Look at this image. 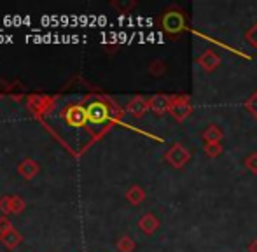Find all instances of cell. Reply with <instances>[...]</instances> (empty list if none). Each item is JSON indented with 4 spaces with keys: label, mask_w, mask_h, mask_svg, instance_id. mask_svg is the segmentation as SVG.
I'll return each instance as SVG.
<instances>
[{
    "label": "cell",
    "mask_w": 257,
    "mask_h": 252,
    "mask_svg": "<svg viewBox=\"0 0 257 252\" xmlns=\"http://www.w3.org/2000/svg\"><path fill=\"white\" fill-rule=\"evenodd\" d=\"M159 23H161L163 32L172 35V37H177V35H180L182 32L187 30V16L179 7H172V9L165 11Z\"/></svg>",
    "instance_id": "6da1fadb"
},
{
    "label": "cell",
    "mask_w": 257,
    "mask_h": 252,
    "mask_svg": "<svg viewBox=\"0 0 257 252\" xmlns=\"http://www.w3.org/2000/svg\"><path fill=\"white\" fill-rule=\"evenodd\" d=\"M168 114L175 121L182 123L193 114V105H191V98L187 95H172V103H170Z\"/></svg>",
    "instance_id": "7a4b0ae2"
},
{
    "label": "cell",
    "mask_w": 257,
    "mask_h": 252,
    "mask_svg": "<svg viewBox=\"0 0 257 252\" xmlns=\"http://www.w3.org/2000/svg\"><path fill=\"white\" fill-rule=\"evenodd\" d=\"M165 161L168 165H172V168L182 170L191 161V151L186 146H182L180 142H177L165 153Z\"/></svg>",
    "instance_id": "3957f363"
},
{
    "label": "cell",
    "mask_w": 257,
    "mask_h": 252,
    "mask_svg": "<svg viewBox=\"0 0 257 252\" xmlns=\"http://www.w3.org/2000/svg\"><path fill=\"white\" fill-rule=\"evenodd\" d=\"M220 62H222V58H220L219 53L213 51V49H205V51L201 53V55L198 56V60H196V63L200 65V68L203 72H206V74L217 70Z\"/></svg>",
    "instance_id": "277c9868"
},
{
    "label": "cell",
    "mask_w": 257,
    "mask_h": 252,
    "mask_svg": "<svg viewBox=\"0 0 257 252\" xmlns=\"http://www.w3.org/2000/svg\"><path fill=\"white\" fill-rule=\"evenodd\" d=\"M170 103H172V95H165V93H158L149 98V110L158 116H163L170 110Z\"/></svg>",
    "instance_id": "5b68a950"
},
{
    "label": "cell",
    "mask_w": 257,
    "mask_h": 252,
    "mask_svg": "<svg viewBox=\"0 0 257 252\" xmlns=\"http://www.w3.org/2000/svg\"><path fill=\"white\" fill-rule=\"evenodd\" d=\"M126 112L132 114L133 117H142L146 112H149V100H146L144 96H135L126 105Z\"/></svg>",
    "instance_id": "8992f818"
},
{
    "label": "cell",
    "mask_w": 257,
    "mask_h": 252,
    "mask_svg": "<svg viewBox=\"0 0 257 252\" xmlns=\"http://www.w3.org/2000/svg\"><path fill=\"white\" fill-rule=\"evenodd\" d=\"M139 228L146 235H154L159 229V219L154 214H144L139 221Z\"/></svg>",
    "instance_id": "52a82bcc"
},
{
    "label": "cell",
    "mask_w": 257,
    "mask_h": 252,
    "mask_svg": "<svg viewBox=\"0 0 257 252\" xmlns=\"http://www.w3.org/2000/svg\"><path fill=\"white\" fill-rule=\"evenodd\" d=\"M201 139L205 140V144H220V140L224 139V132L220 130V126L212 123L203 130Z\"/></svg>",
    "instance_id": "ba28073f"
},
{
    "label": "cell",
    "mask_w": 257,
    "mask_h": 252,
    "mask_svg": "<svg viewBox=\"0 0 257 252\" xmlns=\"http://www.w3.org/2000/svg\"><path fill=\"white\" fill-rule=\"evenodd\" d=\"M67 119H68V123L74 126H82L86 123V119H88V112H86V109H82V107L75 105L68 110Z\"/></svg>",
    "instance_id": "9c48e42d"
},
{
    "label": "cell",
    "mask_w": 257,
    "mask_h": 252,
    "mask_svg": "<svg viewBox=\"0 0 257 252\" xmlns=\"http://www.w3.org/2000/svg\"><path fill=\"white\" fill-rule=\"evenodd\" d=\"M126 200L132 205H140L144 200H146V191H144L140 186H132L128 191H126Z\"/></svg>",
    "instance_id": "30bf717a"
},
{
    "label": "cell",
    "mask_w": 257,
    "mask_h": 252,
    "mask_svg": "<svg viewBox=\"0 0 257 252\" xmlns=\"http://www.w3.org/2000/svg\"><path fill=\"white\" fill-rule=\"evenodd\" d=\"M37 172H39V165L32 160H25L23 163L20 165V174L23 175L25 179H32Z\"/></svg>",
    "instance_id": "8fae6325"
},
{
    "label": "cell",
    "mask_w": 257,
    "mask_h": 252,
    "mask_svg": "<svg viewBox=\"0 0 257 252\" xmlns=\"http://www.w3.org/2000/svg\"><path fill=\"white\" fill-rule=\"evenodd\" d=\"M49 105V100L44 98V96H32L30 100H28V107H30V110H34V112H44L46 109H48Z\"/></svg>",
    "instance_id": "7c38bea8"
},
{
    "label": "cell",
    "mask_w": 257,
    "mask_h": 252,
    "mask_svg": "<svg viewBox=\"0 0 257 252\" xmlns=\"http://www.w3.org/2000/svg\"><path fill=\"white\" fill-rule=\"evenodd\" d=\"M2 236V242L6 243L9 249H13V247H16L18 243L21 242V235L16 231V229H11V231H7V233H4V235H0Z\"/></svg>",
    "instance_id": "4fadbf2b"
},
{
    "label": "cell",
    "mask_w": 257,
    "mask_h": 252,
    "mask_svg": "<svg viewBox=\"0 0 257 252\" xmlns=\"http://www.w3.org/2000/svg\"><path fill=\"white\" fill-rule=\"evenodd\" d=\"M149 74L153 77H163L166 74V63L163 60H153L149 63Z\"/></svg>",
    "instance_id": "5bb4252c"
},
{
    "label": "cell",
    "mask_w": 257,
    "mask_h": 252,
    "mask_svg": "<svg viewBox=\"0 0 257 252\" xmlns=\"http://www.w3.org/2000/svg\"><path fill=\"white\" fill-rule=\"evenodd\" d=\"M115 247H117L119 252H133L135 250V242H133V238H130V236H121V238L117 240V243H115Z\"/></svg>",
    "instance_id": "9a60e30c"
},
{
    "label": "cell",
    "mask_w": 257,
    "mask_h": 252,
    "mask_svg": "<svg viewBox=\"0 0 257 252\" xmlns=\"http://www.w3.org/2000/svg\"><path fill=\"white\" fill-rule=\"evenodd\" d=\"M222 151H224L222 144H205V146H203V153L208 158L220 156V154H222Z\"/></svg>",
    "instance_id": "2e32d148"
},
{
    "label": "cell",
    "mask_w": 257,
    "mask_h": 252,
    "mask_svg": "<svg viewBox=\"0 0 257 252\" xmlns=\"http://www.w3.org/2000/svg\"><path fill=\"white\" fill-rule=\"evenodd\" d=\"M243 165L252 175H257V151L255 153L247 154V158L243 160Z\"/></svg>",
    "instance_id": "e0dca14e"
},
{
    "label": "cell",
    "mask_w": 257,
    "mask_h": 252,
    "mask_svg": "<svg viewBox=\"0 0 257 252\" xmlns=\"http://www.w3.org/2000/svg\"><path fill=\"white\" fill-rule=\"evenodd\" d=\"M245 41H247V44L250 46V48H254L257 51V23H254L245 32Z\"/></svg>",
    "instance_id": "ac0fdd59"
},
{
    "label": "cell",
    "mask_w": 257,
    "mask_h": 252,
    "mask_svg": "<svg viewBox=\"0 0 257 252\" xmlns=\"http://www.w3.org/2000/svg\"><path fill=\"white\" fill-rule=\"evenodd\" d=\"M25 210V200L21 196H11V212L13 214H20Z\"/></svg>",
    "instance_id": "d6986e66"
},
{
    "label": "cell",
    "mask_w": 257,
    "mask_h": 252,
    "mask_svg": "<svg viewBox=\"0 0 257 252\" xmlns=\"http://www.w3.org/2000/svg\"><path fill=\"white\" fill-rule=\"evenodd\" d=\"M245 109L248 110V112L252 114V116L257 119V91L255 93H252L250 95V98L245 102Z\"/></svg>",
    "instance_id": "ffe728a7"
},
{
    "label": "cell",
    "mask_w": 257,
    "mask_h": 252,
    "mask_svg": "<svg viewBox=\"0 0 257 252\" xmlns=\"http://www.w3.org/2000/svg\"><path fill=\"white\" fill-rule=\"evenodd\" d=\"M137 6V2H128V4H121V2H112V7H115V9H119L121 13H126V11L133 9V7Z\"/></svg>",
    "instance_id": "44dd1931"
},
{
    "label": "cell",
    "mask_w": 257,
    "mask_h": 252,
    "mask_svg": "<svg viewBox=\"0 0 257 252\" xmlns=\"http://www.w3.org/2000/svg\"><path fill=\"white\" fill-rule=\"evenodd\" d=\"M13 229V226H11V221L4 215V217H0V235H4V233L11 231Z\"/></svg>",
    "instance_id": "7402d4cb"
},
{
    "label": "cell",
    "mask_w": 257,
    "mask_h": 252,
    "mask_svg": "<svg viewBox=\"0 0 257 252\" xmlns=\"http://www.w3.org/2000/svg\"><path fill=\"white\" fill-rule=\"evenodd\" d=\"M0 212H4V214H9L11 212V196H4L0 200Z\"/></svg>",
    "instance_id": "603a6c76"
},
{
    "label": "cell",
    "mask_w": 257,
    "mask_h": 252,
    "mask_svg": "<svg viewBox=\"0 0 257 252\" xmlns=\"http://www.w3.org/2000/svg\"><path fill=\"white\" fill-rule=\"evenodd\" d=\"M247 249H248V252H257V238H254L250 243H248Z\"/></svg>",
    "instance_id": "cb8c5ba5"
}]
</instances>
